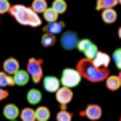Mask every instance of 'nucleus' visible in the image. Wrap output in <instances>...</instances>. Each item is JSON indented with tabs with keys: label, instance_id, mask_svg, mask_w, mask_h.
Masks as SVG:
<instances>
[{
	"label": "nucleus",
	"instance_id": "nucleus-22",
	"mask_svg": "<svg viewBox=\"0 0 121 121\" xmlns=\"http://www.w3.org/2000/svg\"><path fill=\"white\" fill-rule=\"evenodd\" d=\"M118 5V0H97V10H107V8H115Z\"/></svg>",
	"mask_w": 121,
	"mask_h": 121
},
{
	"label": "nucleus",
	"instance_id": "nucleus-12",
	"mask_svg": "<svg viewBox=\"0 0 121 121\" xmlns=\"http://www.w3.org/2000/svg\"><path fill=\"white\" fill-rule=\"evenodd\" d=\"M110 56H108V53H105V52H97V55L92 58L94 65L99 66V68H108V65H110Z\"/></svg>",
	"mask_w": 121,
	"mask_h": 121
},
{
	"label": "nucleus",
	"instance_id": "nucleus-14",
	"mask_svg": "<svg viewBox=\"0 0 121 121\" xmlns=\"http://www.w3.org/2000/svg\"><path fill=\"white\" fill-rule=\"evenodd\" d=\"M65 29V21H60V19H56L53 23H48L45 26V32H50V34H60L61 31Z\"/></svg>",
	"mask_w": 121,
	"mask_h": 121
},
{
	"label": "nucleus",
	"instance_id": "nucleus-25",
	"mask_svg": "<svg viewBox=\"0 0 121 121\" xmlns=\"http://www.w3.org/2000/svg\"><path fill=\"white\" fill-rule=\"evenodd\" d=\"M52 8L55 10L58 15H61V13H65V11H66L68 5H66L65 0H53V3H52Z\"/></svg>",
	"mask_w": 121,
	"mask_h": 121
},
{
	"label": "nucleus",
	"instance_id": "nucleus-10",
	"mask_svg": "<svg viewBox=\"0 0 121 121\" xmlns=\"http://www.w3.org/2000/svg\"><path fill=\"white\" fill-rule=\"evenodd\" d=\"M3 71L7 73V74H15L16 71H19V61L16 58H13V56H10L7 58L5 61H3Z\"/></svg>",
	"mask_w": 121,
	"mask_h": 121
},
{
	"label": "nucleus",
	"instance_id": "nucleus-24",
	"mask_svg": "<svg viewBox=\"0 0 121 121\" xmlns=\"http://www.w3.org/2000/svg\"><path fill=\"white\" fill-rule=\"evenodd\" d=\"M58 16H60V15H58L55 10L52 8V7H48V8L44 11V19H45L47 23H53V21H56V19H58Z\"/></svg>",
	"mask_w": 121,
	"mask_h": 121
},
{
	"label": "nucleus",
	"instance_id": "nucleus-30",
	"mask_svg": "<svg viewBox=\"0 0 121 121\" xmlns=\"http://www.w3.org/2000/svg\"><path fill=\"white\" fill-rule=\"evenodd\" d=\"M118 37H120V39H121V28H120V29H118Z\"/></svg>",
	"mask_w": 121,
	"mask_h": 121
},
{
	"label": "nucleus",
	"instance_id": "nucleus-18",
	"mask_svg": "<svg viewBox=\"0 0 121 121\" xmlns=\"http://www.w3.org/2000/svg\"><path fill=\"white\" fill-rule=\"evenodd\" d=\"M48 120H50L48 107H37L36 108V121H48Z\"/></svg>",
	"mask_w": 121,
	"mask_h": 121
},
{
	"label": "nucleus",
	"instance_id": "nucleus-20",
	"mask_svg": "<svg viewBox=\"0 0 121 121\" xmlns=\"http://www.w3.org/2000/svg\"><path fill=\"white\" fill-rule=\"evenodd\" d=\"M8 86H15V79L11 74H7L5 71H0V87L7 89Z\"/></svg>",
	"mask_w": 121,
	"mask_h": 121
},
{
	"label": "nucleus",
	"instance_id": "nucleus-26",
	"mask_svg": "<svg viewBox=\"0 0 121 121\" xmlns=\"http://www.w3.org/2000/svg\"><path fill=\"white\" fill-rule=\"evenodd\" d=\"M56 121H73V113L68 112L66 108H61L56 113Z\"/></svg>",
	"mask_w": 121,
	"mask_h": 121
},
{
	"label": "nucleus",
	"instance_id": "nucleus-28",
	"mask_svg": "<svg viewBox=\"0 0 121 121\" xmlns=\"http://www.w3.org/2000/svg\"><path fill=\"white\" fill-rule=\"evenodd\" d=\"M113 60H115L116 66L121 69V48H116V50H115V53H113Z\"/></svg>",
	"mask_w": 121,
	"mask_h": 121
},
{
	"label": "nucleus",
	"instance_id": "nucleus-1",
	"mask_svg": "<svg viewBox=\"0 0 121 121\" xmlns=\"http://www.w3.org/2000/svg\"><path fill=\"white\" fill-rule=\"evenodd\" d=\"M76 69L82 76V79L89 81V82H102L110 76L108 68H99V66L94 65V61L89 60V58L79 60L78 65H76Z\"/></svg>",
	"mask_w": 121,
	"mask_h": 121
},
{
	"label": "nucleus",
	"instance_id": "nucleus-3",
	"mask_svg": "<svg viewBox=\"0 0 121 121\" xmlns=\"http://www.w3.org/2000/svg\"><path fill=\"white\" fill-rule=\"evenodd\" d=\"M28 73L31 74V79L34 82H40L44 78V66L40 58H29L28 60Z\"/></svg>",
	"mask_w": 121,
	"mask_h": 121
},
{
	"label": "nucleus",
	"instance_id": "nucleus-31",
	"mask_svg": "<svg viewBox=\"0 0 121 121\" xmlns=\"http://www.w3.org/2000/svg\"><path fill=\"white\" fill-rule=\"evenodd\" d=\"M118 76H120V79H121V69H120V74H118Z\"/></svg>",
	"mask_w": 121,
	"mask_h": 121
},
{
	"label": "nucleus",
	"instance_id": "nucleus-27",
	"mask_svg": "<svg viewBox=\"0 0 121 121\" xmlns=\"http://www.w3.org/2000/svg\"><path fill=\"white\" fill-rule=\"evenodd\" d=\"M10 10H11V3H10V0H0V15L10 13Z\"/></svg>",
	"mask_w": 121,
	"mask_h": 121
},
{
	"label": "nucleus",
	"instance_id": "nucleus-32",
	"mask_svg": "<svg viewBox=\"0 0 121 121\" xmlns=\"http://www.w3.org/2000/svg\"><path fill=\"white\" fill-rule=\"evenodd\" d=\"M118 5H121V0H118Z\"/></svg>",
	"mask_w": 121,
	"mask_h": 121
},
{
	"label": "nucleus",
	"instance_id": "nucleus-16",
	"mask_svg": "<svg viewBox=\"0 0 121 121\" xmlns=\"http://www.w3.org/2000/svg\"><path fill=\"white\" fill-rule=\"evenodd\" d=\"M26 100H28V103H31V105H37V103H40V100H42V92L37 91V89H31V91H28V94H26Z\"/></svg>",
	"mask_w": 121,
	"mask_h": 121
},
{
	"label": "nucleus",
	"instance_id": "nucleus-11",
	"mask_svg": "<svg viewBox=\"0 0 121 121\" xmlns=\"http://www.w3.org/2000/svg\"><path fill=\"white\" fill-rule=\"evenodd\" d=\"M19 113H21V110H19L15 103H8V105H5V108H3V116L8 121L10 120H18Z\"/></svg>",
	"mask_w": 121,
	"mask_h": 121
},
{
	"label": "nucleus",
	"instance_id": "nucleus-13",
	"mask_svg": "<svg viewBox=\"0 0 121 121\" xmlns=\"http://www.w3.org/2000/svg\"><path fill=\"white\" fill-rule=\"evenodd\" d=\"M13 79H15V86H24V84L29 82L31 74L28 73V69H26V71H24V69H19V71H16V73L13 74Z\"/></svg>",
	"mask_w": 121,
	"mask_h": 121
},
{
	"label": "nucleus",
	"instance_id": "nucleus-34",
	"mask_svg": "<svg viewBox=\"0 0 121 121\" xmlns=\"http://www.w3.org/2000/svg\"><path fill=\"white\" fill-rule=\"evenodd\" d=\"M120 121H121V118H120Z\"/></svg>",
	"mask_w": 121,
	"mask_h": 121
},
{
	"label": "nucleus",
	"instance_id": "nucleus-6",
	"mask_svg": "<svg viewBox=\"0 0 121 121\" xmlns=\"http://www.w3.org/2000/svg\"><path fill=\"white\" fill-rule=\"evenodd\" d=\"M78 48H79L81 52H84L86 58H89V60H92L94 56L97 55V52H99L97 45L94 44L92 40H89V39H82V40H79V44H78Z\"/></svg>",
	"mask_w": 121,
	"mask_h": 121
},
{
	"label": "nucleus",
	"instance_id": "nucleus-8",
	"mask_svg": "<svg viewBox=\"0 0 121 121\" xmlns=\"http://www.w3.org/2000/svg\"><path fill=\"white\" fill-rule=\"evenodd\" d=\"M102 113H103V110H102L100 105H97V103H91V105L86 107L84 112H81V116H86L87 120H91V121H97V120L102 118Z\"/></svg>",
	"mask_w": 121,
	"mask_h": 121
},
{
	"label": "nucleus",
	"instance_id": "nucleus-4",
	"mask_svg": "<svg viewBox=\"0 0 121 121\" xmlns=\"http://www.w3.org/2000/svg\"><path fill=\"white\" fill-rule=\"evenodd\" d=\"M81 79H82V76L79 74V71L76 69V68H66L63 69V73H61V84L66 86V87H76L78 84L81 82Z\"/></svg>",
	"mask_w": 121,
	"mask_h": 121
},
{
	"label": "nucleus",
	"instance_id": "nucleus-21",
	"mask_svg": "<svg viewBox=\"0 0 121 121\" xmlns=\"http://www.w3.org/2000/svg\"><path fill=\"white\" fill-rule=\"evenodd\" d=\"M31 8L34 10L36 13H44V11L48 8V5H47V0H32V3H31Z\"/></svg>",
	"mask_w": 121,
	"mask_h": 121
},
{
	"label": "nucleus",
	"instance_id": "nucleus-15",
	"mask_svg": "<svg viewBox=\"0 0 121 121\" xmlns=\"http://www.w3.org/2000/svg\"><path fill=\"white\" fill-rule=\"evenodd\" d=\"M118 19V13L115 11V8H107L102 10V21L107 23V24H112Z\"/></svg>",
	"mask_w": 121,
	"mask_h": 121
},
{
	"label": "nucleus",
	"instance_id": "nucleus-33",
	"mask_svg": "<svg viewBox=\"0 0 121 121\" xmlns=\"http://www.w3.org/2000/svg\"><path fill=\"white\" fill-rule=\"evenodd\" d=\"M10 121H18V120H10Z\"/></svg>",
	"mask_w": 121,
	"mask_h": 121
},
{
	"label": "nucleus",
	"instance_id": "nucleus-29",
	"mask_svg": "<svg viewBox=\"0 0 121 121\" xmlns=\"http://www.w3.org/2000/svg\"><path fill=\"white\" fill-rule=\"evenodd\" d=\"M7 97H8V91H5L3 87H0V102H2V100H5Z\"/></svg>",
	"mask_w": 121,
	"mask_h": 121
},
{
	"label": "nucleus",
	"instance_id": "nucleus-19",
	"mask_svg": "<svg viewBox=\"0 0 121 121\" xmlns=\"http://www.w3.org/2000/svg\"><path fill=\"white\" fill-rule=\"evenodd\" d=\"M19 118H21V121H36V110H32L31 107H26L21 110Z\"/></svg>",
	"mask_w": 121,
	"mask_h": 121
},
{
	"label": "nucleus",
	"instance_id": "nucleus-2",
	"mask_svg": "<svg viewBox=\"0 0 121 121\" xmlns=\"http://www.w3.org/2000/svg\"><path fill=\"white\" fill-rule=\"evenodd\" d=\"M10 15L18 21L23 26H31V28H37L42 24V19L32 8L24 7V5H11Z\"/></svg>",
	"mask_w": 121,
	"mask_h": 121
},
{
	"label": "nucleus",
	"instance_id": "nucleus-23",
	"mask_svg": "<svg viewBox=\"0 0 121 121\" xmlns=\"http://www.w3.org/2000/svg\"><path fill=\"white\" fill-rule=\"evenodd\" d=\"M56 42V37L55 34H50V32H44V36H42V40H40V44L44 47H52L53 44Z\"/></svg>",
	"mask_w": 121,
	"mask_h": 121
},
{
	"label": "nucleus",
	"instance_id": "nucleus-17",
	"mask_svg": "<svg viewBox=\"0 0 121 121\" xmlns=\"http://www.w3.org/2000/svg\"><path fill=\"white\" fill-rule=\"evenodd\" d=\"M105 84H107V89H108V91L115 92V91H118L121 87V79H120V76H112L110 74L105 79Z\"/></svg>",
	"mask_w": 121,
	"mask_h": 121
},
{
	"label": "nucleus",
	"instance_id": "nucleus-9",
	"mask_svg": "<svg viewBox=\"0 0 121 121\" xmlns=\"http://www.w3.org/2000/svg\"><path fill=\"white\" fill-rule=\"evenodd\" d=\"M61 81L55 78V76H45L44 78V89H45L47 92H56L61 86Z\"/></svg>",
	"mask_w": 121,
	"mask_h": 121
},
{
	"label": "nucleus",
	"instance_id": "nucleus-7",
	"mask_svg": "<svg viewBox=\"0 0 121 121\" xmlns=\"http://www.w3.org/2000/svg\"><path fill=\"white\" fill-rule=\"evenodd\" d=\"M60 42H61V47H63V48H66V50H73V48L78 47L79 39H78V34H76L74 31H68V32H65V34L61 36Z\"/></svg>",
	"mask_w": 121,
	"mask_h": 121
},
{
	"label": "nucleus",
	"instance_id": "nucleus-5",
	"mask_svg": "<svg viewBox=\"0 0 121 121\" xmlns=\"http://www.w3.org/2000/svg\"><path fill=\"white\" fill-rule=\"evenodd\" d=\"M55 95H56V102L60 103L61 108H65L66 105L73 100V97H74V94H73V91H71V87H66V86H61V87L55 92Z\"/></svg>",
	"mask_w": 121,
	"mask_h": 121
}]
</instances>
